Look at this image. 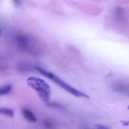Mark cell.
Listing matches in <instances>:
<instances>
[{"instance_id":"5","label":"cell","mask_w":129,"mask_h":129,"mask_svg":"<svg viewBox=\"0 0 129 129\" xmlns=\"http://www.w3.org/2000/svg\"><path fill=\"white\" fill-rule=\"evenodd\" d=\"M113 89L117 92L123 94H128L129 93V86L122 83H116L113 85Z\"/></svg>"},{"instance_id":"2","label":"cell","mask_w":129,"mask_h":129,"mask_svg":"<svg viewBox=\"0 0 129 129\" xmlns=\"http://www.w3.org/2000/svg\"><path fill=\"white\" fill-rule=\"evenodd\" d=\"M29 86L35 90L43 102L48 103L51 98V89L47 83L42 79L35 77H29L26 80Z\"/></svg>"},{"instance_id":"10","label":"cell","mask_w":129,"mask_h":129,"mask_svg":"<svg viewBox=\"0 0 129 129\" xmlns=\"http://www.w3.org/2000/svg\"><path fill=\"white\" fill-rule=\"evenodd\" d=\"M94 129H110L106 126L101 124H96L94 126Z\"/></svg>"},{"instance_id":"12","label":"cell","mask_w":129,"mask_h":129,"mask_svg":"<svg viewBox=\"0 0 129 129\" xmlns=\"http://www.w3.org/2000/svg\"><path fill=\"white\" fill-rule=\"evenodd\" d=\"M13 1L16 5H19L20 4V0H13Z\"/></svg>"},{"instance_id":"9","label":"cell","mask_w":129,"mask_h":129,"mask_svg":"<svg viewBox=\"0 0 129 129\" xmlns=\"http://www.w3.org/2000/svg\"><path fill=\"white\" fill-rule=\"evenodd\" d=\"M43 125L45 128L47 129L53 128V125L52 123L47 120H45L43 122Z\"/></svg>"},{"instance_id":"14","label":"cell","mask_w":129,"mask_h":129,"mask_svg":"<svg viewBox=\"0 0 129 129\" xmlns=\"http://www.w3.org/2000/svg\"><path fill=\"white\" fill-rule=\"evenodd\" d=\"M128 109L129 110V105L128 106Z\"/></svg>"},{"instance_id":"8","label":"cell","mask_w":129,"mask_h":129,"mask_svg":"<svg viewBox=\"0 0 129 129\" xmlns=\"http://www.w3.org/2000/svg\"><path fill=\"white\" fill-rule=\"evenodd\" d=\"M47 106L50 107L58 109V110H63L64 109V108L62 105L56 102H48L47 104Z\"/></svg>"},{"instance_id":"1","label":"cell","mask_w":129,"mask_h":129,"mask_svg":"<svg viewBox=\"0 0 129 129\" xmlns=\"http://www.w3.org/2000/svg\"><path fill=\"white\" fill-rule=\"evenodd\" d=\"M35 69L37 71H38L42 75L51 79V80L54 82L60 87L66 91L69 92L72 95L77 98H85L89 99V96L88 95L72 87L68 83L65 82L62 80L52 73L47 71L44 69H43V68L38 66L35 67Z\"/></svg>"},{"instance_id":"13","label":"cell","mask_w":129,"mask_h":129,"mask_svg":"<svg viewBox=\"0 0 129 129\" xmlns=\"http://www.w3.org/2000/svg\"><path fill=\"white\" fill-rule=\"evenodd\" d=\"M1 29H0V36H1Z\"/></svg>"},{"instance_id":"4","label":"cell","mask_w":129,"mask_h":129,"mask_svg":"<svg viewBox=\"0 0 129 129\" xmlns=\"http://www.w3.org/2000/svg\"><path fill=\"white\" fill-rule=\"evenodd\" d=\"M22 113L26 120L31 123H35L37 121L36 117L31 111L25 108H22Z\"/></svg>"},{"instance_id":"11","label":"cell","mask_w":129,"mask_h":129,"mask_svg":"<svg viewBox=\"0 0 129 129\" xmlns=\"http://www.w3.org/2000/svg\"><path fill=\"white\" fill-rule=\"evenodd\" d=\"M120 122L124 126H127L129 125V121H120Z\"/></svg>"},{"instance_id":"3","label":"cell","mask_w":129,"mask_h":129,"mask_svg":"<svg viewBox=\"0 0 129 129\" xmlns=\"http://www.w3.org/2000/svg\"><path fill=\"white\" fill-rule=\"evenodd\" d=\"M17 42L19 47L23 51L33 55H36L39 53L35 40L28 36H19L17 39Z\"/></svg>"},{"instance_id":"6","label":"cell","mask_w":129,"mask_h":129,"mask_svg":"<svg viewBox=\"0 0 129 129\" xmlns=\"http://www.w3.org/2000/svg\"><path fill=\"white\" fill-rule=\"evenodd\" d=\"M12 89L11 84H7L0 87V96L9 94Z\"/></svg>"},{"instance_id":"7","label":"cell","mask_w":129,"mask_h":129,"mask_svg":"<svg viewBox=\"0 0 129 129\" xmlns=\"http://www.w3.org/2000/svg\"><path fill=\"white\" fill-rule=\"evenodd\" d=\"M0 114L8 116L10 117H13L14 112L13 110L6 108H0Z\"/></svg>"}]
</instances>
